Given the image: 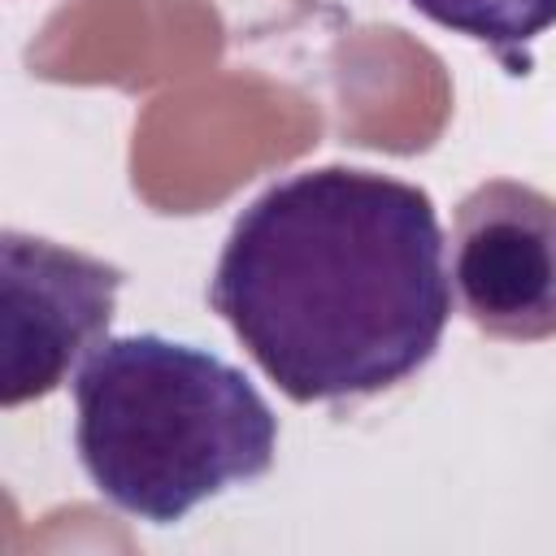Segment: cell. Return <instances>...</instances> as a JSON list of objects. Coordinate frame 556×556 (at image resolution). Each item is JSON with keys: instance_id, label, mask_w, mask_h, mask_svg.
<instances>
[{"instance_id": "cell-2", "label": "cell", "mask_w": 556, "mask_h": 556, "mask_svg": "<svg viewBox=\"0 0 556 556\" xmlns=\"http://www.w3.org/2000/svg\"><path fill=\"white\" fill-rule=\"evenodd\" d=\"M74 447L117 513L174 526L274 469L278 417L217 352L143 330L104 339L83 361Z\"/></svg>"}, {"instance_id": "cell-3", "label": "cell", "mask_w": 556, "mask_h": 556, "mask_svg": "<svg viewBox=\"0 0 556 556\" xmlns=\"http://www.w3.org/2000/svg\"><path fill=\"white\" fill-rule=\"evenodd\" d=\"M126 274L43 235H0V404L52 395L109 339Z\"/></svg>"}, {"instance_id": "cell-5", "label": "cell", "mask_w": 556, "mask_h": 556, "mask_svg": "<svg viewBox=\"0 0 556 556\" xmlns=\"http://www.w3.org/2000/svg\"><path fill=\"white\" fill-rule=\"evenodd\" d=\"M434 26L486 43L508 74L530 70V43L556 26V0H408Z\"/></svg>"}, {"instance_id": "cell-1", "label": "cell", "mask_w": 556, "mask_h": 556, "mask_svg": "<svg viewBox=\"0 0 556 556\" xmlns=\"http://www.w3.org/2000/svg\"><path fill=\"white\" fill-rule=\"evenodd\" d=\"M208 304L291 404L391 391L452 317L434 200L361 165L295 169L235 217Z\"/></svg>"}, {"instance_id": "cell-4", "label": "cell", "mask_w": 556, "mask_h": 556, "mask_svg": "<svg viewBox=\"0 0 556 556\" xmlns=\"http://www.w3.org/2000/svg\"><path fill=\"white\" fill-rule=\"evenodd\" d=\"M447 274L482 334L556 339V195L517 178L478 182L452 213Z\"/></svg>"}]
</instances>
